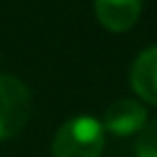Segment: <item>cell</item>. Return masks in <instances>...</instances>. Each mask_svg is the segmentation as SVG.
I'll return each instance as SVG.
<instances>
[{
    "instance_id": "obj_2",
    "label": "cell",
    "mask_w": 157,
    "mask_h": 157,
    "mask_svg": "<svg viewBox=\"0 0 157 157\" xmlns=\"http://www.w3.org/2000/svg\"><path fill=\"white\" fill-rule=\"evenodd\" d=\"M33 97L23 81L12 74H0V141L16 136L28 125Z\"/></svg>"
},
{
    "instance_id": "obj_4",
    "label": "cell",
    "mask_w": 157,
    "mask_h": 157,
    "mask_svg": "<svg viewBox=\"0 0 157 157\" xmlns=\"http://www.w3.org/2000/svg\"><path fill=\"white\" fill-rule=\"evenodd\" d=\"M143 0H95V16L109 33H125L139 21Z\"/></svg>"
},
{
    "instance_id": "obj_6",
    "label": "cell",
    "mask_w": 157,
    "mask_h": 157,
    "mask_svg": "<svg viewBox=\"0 0 157 157\" xmlns=\"http://www.w3.org/2000/svg\"><path fill=\"white\" fill-rule=\"evenodd\" d=\"M136 157H157V118L141 129L136 141Z\"/></svg>"
},
{
    "instance_id": "obj_3",
    "label": "cell",
    "mask_w": 157,
    "mask_h": 157,
    "mask_svg": "<svg viewBox=\"0 0 157 157\" xmlns=\"http://www.w3.org/2000/svg\"><path fill=\"white\" fill-rule=\"evenodd\" d=\"M148 125V111L136 99H118L104 113V132H111L116 136H129L141 132Z\"/></svg>"
},
{
    "instance_id": "obj_5",
    "label": "cell",
    "mask_w": 157,
    "mask_h": 157,
    "mask_svg": "<svg viewBox=\"0 0 157 157\" xmlns=\"http://www.w3.org/2000/svg\"><path fill=\"white\" fill-rule=\"evenodd\" d=\"M129 81L139 97L157 106V46L146 49L134 60Z\"/></svg>"
},
{
    "instance_id": "obj_1",
    "label": "cell",
    "mask_w": 157,
    "mask_h": 157,
    "mask_svg": "<svg viewBox=\"0 0 157 157\" xmlns=\"http://www.w3.org/2000/svg\"><path fill=\"white\" fill-rule=\"evenodd\" d=\"M104 150V127L93 116H74L56 132L53 157H99Z\"/></svg>"
}]
</instances>
